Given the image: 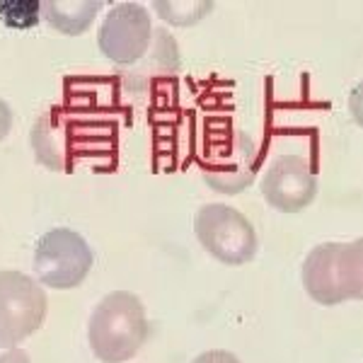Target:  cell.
<instances>
[{
    "label": "cell",
    "mask_w": 363,
    "mask_h": 363,
    "mask_svg": "<svg viewBox=\"0 0 363 363\" xmlns=\"http://www.w3.org/2000/svg\"><path fill=\"white\" fill-rule=\"evenodd\" d=\"M148 318L133 294L116 291L95 308L90 318V347L104 363H121L138 354L148 339Z\"/></svg>",
    "instance_id": "obj_1"
},
{
    "label": "cell",
    "mask_w": 363,
    "mask_h": 363,
    "mask_svg": "<svg viewBox=\"0 0 363 363\" xmlns=\"http://www.w3.org/2000/svg\"><path fill=\"white\" fill-rule=\"evenodd\" d=\"M363 242L318 245L303 264V286L318 303L335 306L349 298L363 296Z\"/></svg>",
    "instance_id": "obj_2"
},
{
    "label": "cell",
    "mask_w": 363,
    "mask_h": 363,
    "mask_svg": "<svg viewBox=\"0 0 363 363\" xmlns=\"http://www.w3.org/2000/svg\"><path fill=\"white\" fill-rule=\"evenodd\" d=\"M194 233L211 257L223 264H247L257 255L255 225L238 208L225 203H206L196 211Z\"/></svg>",
    "instance_id": "obj_3"
},
{
    "label": "cell",
    "mask_w": 363,
    "mask_h": 363,
    "mask_svg": "<svg viewBox=\"0 0 363 363\" xmlns=\"http://www.w3.org/2000/svg\"><path fill=\"white\" fill-rule=\"evenodd\" d=\"M95 255L83 235L68 228H54L37 242L34 250V272L42 284L54 289H73L83 284L92 269Z\"/></svg>",
    "instance_id": "obj_4"
},
{
    "label": "cell",
    "mask_w": 363,
    "mask_h": 363,
    "mask_svg": "<svg viewBox=\"0 0 363 363\" xmlns=\"http://www.w3.org/2000/svg\"><path fill=\"white\" fill-rule=\"evenodd\" d=\"M46 296L20 272H0V347H15L42 325Z\"/></svg>",
    "instance_id": "obj_5"
},
{
    "label": "cell",
    "mask_w": 363,
    "mask_h": 363,
    "mask_svg": "<svg viewBox=\"0 0 363 363\" xmlns=\"http://www.w3.org/2000/svg\"><path fill=\"white\" fill-rule=\"evenodd\" d=\"M262 194L281 213H298L313 203L318 194V177L301 155H281L269 165L262 179Z\"/></svg>",
    "instance_id": "obj_6"
},
{
    "label": "cell",
    "mask_w": 363,
    "mask_h": 363,
    "mask_svg": "<svg viewBox=\"0 0 363 363\" xmlns=\"http://www.w3.org/2000/svg\"><path fill=\"white\" fill-rule=\"evenodd\" d=\"M150 42V17L140 5H116L99 29V49L116 63H133Z\"/></svg>",
    "instance_id": "obj_7"
},
{
    "label": "cell",
    "mask_w": 363,
    "mask_h": 363,
    "mask_svg": "<svg viewBox=\"0 0 363 363\" xmlns=\"http://www.w3.org/2000/svg\"><path fill=\"white\" fill-rule=\"evenodd\" d=\"M230 157H233L230 169H228L225 165H216V167H208L206 172H203V179H206L213 189L223 191V194L242 191L245 186H250L252 179H255L257 150H255V145H252L250 136L238 133V138L233 140Z\"/></svg>",
    "instance_id": "obj_8"
},
{
    "label": "cell",
    "mask_w": 363,
    "mask_h": 363,
    "mask_svg": "<svg viewBox=\"0 0 363 363\" xmlns=\"http://www.w3.org/2000/svg\"><path fill=\"white\" fill-rule=\"evenodd\" d=\"M99 8H102V3H46L42 5V13L51 22V27H58L68 34H78L90 25Z\"/></svg>",
    "instance_id": "obj_9"
},
{
    "label": "cell",
    "mask_w": 363,
    "mask_h": 363,
    "mask_svg": "<svg viewBox=\"0 0 363 363\" xmlns=\"http://www.w3.org/2000/svg\"><path fill=\"white\" fill-rule=\"evenodd\" d=\"M155 10L160 13L162 20L172 25H194L203 15L211 13V3H196V5H182V3H157Z\"/></svg>",
    "instance_id": "obj_10"
},
{
    "label": "cell",
    "mask_w": 363,
    "mask_h": 363,
    "mask_svg": "<svg viewBox=\"0 0 363 363\" xmlns=\"http://www.w3.org/2000/svg\"><path fill=\"white\" fill-rule=\"evenodd\" d=\"M42 5L37 3H3L0 5V20L8 27H32L37 25Z\"/></svg>",
    "instance_id": "obj_11"
},
{
    "label": "cell",
    "mask_w": 363,
    "mask_h": 363,
    "mask_svg": "<svg viewBox=\"0 0 363 363\" xmlns=\"http://www.w3.org/2000/svg\"><path fill=\"white\" fill-rule=\"evenodd\" d=\"M191 363H240V359L238 356H233L230 351L216 349V351H206V354L196 356Z\"/></svg>",
    "instance_id": "obj_12"
},
{
    "label": "cell",
    "mask_w": 363,
    "mask_h": 363,
    "mask_svg": "<svg viewBox=\"0 0 363 363\" xmlns=\"http://www.w3.org/2000/svg\"><path fill=\"white\" fill-rule=\"evenodd\" d=\"M10 128H13V109L8 107L5 99H0V140L8 136Z\"/></svg>",
    "instance_id": "obj_13"
},
{
    "label": "cell",
    "mask_w": 363,
    "mask_h": 363,
    "mask_svg": "<svg viewBox=\"0 0 363 363\" xmlns=\"http://www.w3.org/2000/svg\"><path fill=\"white\" fill-rule=\"evenodd\" d=\"M0 363H29V359L22 351H8L5 356H0Z\"/></svg>",
    "instance_id": "obj_14"
}]
</instances>
